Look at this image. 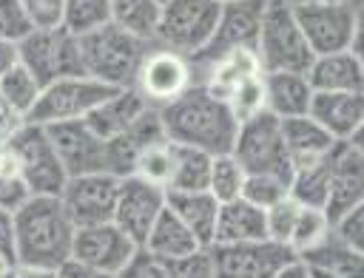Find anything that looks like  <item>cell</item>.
<instances>
[{"label": "cell", "instance_id": "816d5d0a", "mask_svg": "<svg viewBox=\"0 0 364 278\" xmlns=\"http://www.w3.org/2000/svg\"><path fill=\"white\" fill-rule=\"evenodd\" d=\"M290 6H313V3H353V0H287Z\"/></svg>", "mask_w": 364, "mask_h": 278}, {"label": "cell", "instance_id": "ba28073f", "mask_svg": "<svg viewBox=\"0 0 364 278\" xmlns=\"http://www.w3.org/2000/svg\"><path fill=\"white\" fill-rule=\"evenodd\" d=\"M9 145L17 156L20 176L31 196H60L63 193L68 173H65L43 125L20 122L9 133Z\"/></svg>", "mask_w": 364, "mask_h": 278}, {"label": "cell", "instance_id": "8992f818", "mask_svg": "<svg viewBox=\"0 0 364 278\" xmlns=\"http://www.w3.org/2000/svg\"><path fill=\"white\" fill-rule=\"evenodd\" d=\"M17 57H20V65L43 88L54 79L85 77L77 34H68L63 26H57V28H31L17 43Z\"/></svg>", "mask_w": 364, "mask_h": 278}, {"label": "cell", "instance_id": "83f0119b", "mask_svg": "<svg viewBox=\"0 0 364 278\" xmlns=\"http://www.w3.org/2000/svg\"><path fill=\"white\" fill-rule=\"evenodd\" d=\"M299 261L307 269H321V272H333V275H344V278H364V252L341 244L333 233L318 247L299 255Z\"/></svg>", "mask_w": 364, "mask_h": 278}, {"label": "cell", "instance_id": "681fc988", "mask_svg": "<svg viewBox=\"0 0 364 278\" xmlns=\"http://www.w3.org/2000/svg\"><path fill=\"white\" fill-rule=\"evenodd\" d=\"M273 278H310V272H307V267H304L299 258H293V261L284 264Z\"/></svg>", "mask_w": 364, "mask_h": 278}, {"label": "cell", "instance_id": "4316f807", "mask_svg": "<svg viewBox=\"0 0 364 278\" xmlns=\"http://www.w3.org/2000/svg\"><path fill=\"white\" fill-rule=\"evenodd\" d=\"M142 247H145L151 255L162 258V261H173V258H182V255L199 250L196 238L188 233V227H185L168 207L159 213V218H156L154 227L148 230Z\"/></svg>", "mask_w": 364, "mask_h": 278}, {"label": "cell", "instance_id": "5b68a950", "mask_svg": "<svg viewBox=\"0 0 364 278\" xmlns=\"http://www.w3.org/2000/svg\"><path fill=\"white\" fill-rule=\"evenodd\" d=\"M219 11L222 6L210 0H168L162 3L154 40L193 62L208 48L219 23Z\"/></svg>", "mask_w": 364, "mask_h": 278}, {"label": "cell", "instance_id": "8fae6325", "mask_svg": "<svg viewBox=\"0 0 364 278\" xmlns=\"http://www.w3.org/2000/svg\"><path fill=\"white\" fill-rule=\"evenodd\" d=\"M196 82V68L188 57L168 51V48H148L136 77H134V91L145 99L148 108H162L182 96L191 85Z\"/></svg>", "mask_w": 364, "mask_h": 278}, {"label": "cell", "instance_id": "7402d4cb", "mask_svg": "<svg viewBox=\"0 0 364 278\" xmlns=\"http://www.w3.org/2000/svg\"><path fill=\"white\" fill-rule=\"evenodd\" d=\"M262 82H264V111L267 113H273L276 119L307 116L313 88L304 74L276 71V74H262Z\"/></svg>", "mask_w": 364, "mask_h": 278}, {"label": "cell", "instance_id": "f35d334b", "mask_svg": "<svg viewBox=\"0 0 364 278\" xmlns=\"http://www.w3.org/2000/svg\"><path fill=\"white\" fill-rule=\"evenodd\" d=\"M299 201H293L290 196H284L282 201H276L273 207L264 210V233L270 241L287 247L290 241V233H293V224H296V216H299Z\"/></svg>", "mask_w": 364, "mask_h": 278}, {"label": "cell", "instance_id": "60d3db41", "mask_svg": "<svg viewBox=\"0 0 364 278\" xmlns=\"http://www.w3.org/2000/svg\"><path fill=\"white\" fill-rule=\"evenodd\" d=\"M117 278H168V261L151 255L145 247H136Z\"/></svg>", "mask_w": 364, "mask_h": 278}, {"label": "cell", "instance_id": "8d00e7d4", "mask_svg": "<svg viewBox=\"0 0 364 278\" xmlns=\"http://www.w3.org/2000/svg\"><path fill=\"white\" fill-rule=\"evenodd\" d=\"M225 105L230 111V116L239 122L245 119H253L264 111V82H262V74L259 77H250L245 79L242 85H236L228 96H225Z\"/></svg>", "mask_w": 364, "mask_h": 278}, {"label": "cell", "instance_id": "52a82bcc", "mask_svg": "<svg viewBox=\"0 0 364 278\" xmlns=\"http://www.w3.org/2000/svg\"><path fill=\"white\" fill-rule=\"evenodd\" d=\"M293 14L313 57L333 54V51H358L361 17L355 3L293 6Z\"/></svg>", "mask_w": 364, "mask_h": 278}, {"label": "cell", "instance_id": "1f68e13d", "mask_svg": "<svg viewBox=\"0 0 364 278\" xmlns=\"http://www.w3.org/2000/svg\"><path fill=\"white\" fill-rule=\"evenodd\" d=\"M327 235H330V218H327V213L318 210V207H299V216H296V224H293L287 250L299 258V255L310 252L313 247H318Z\"/></svg>", "mask_w": 364, "mask_h": 278}, {"label": "cell", "instance_id": "277c9868", "mask_svg": "<svg viewBox=\"0 0 364 278\" xmlns=\"http://www.w3.org/2000/svg\"><path fill=\"white\" fill-rule=\"evenodd\" d=\"M256 60L262 65V74L290 71L304 74L313 62V54L299 31L293 6L287 0H264L256 28Z\"/></svg>", "mask_w": 364, "mask_h": 278}, {"label": "cell", "instance_id": "f907efd6", "mask_svg": "<svg viewBox=\"0 0 364 278\" xmlns=\"http://www.w3.org/2000/svg\"><path fill=\"white\" fill-rule=\"evenodd\" d=\"M9 278H54L48 269H34V267H11Z\"/></svg>", "mask_w": 364, "mask_h": 278}, {"label": "cell", "instance_id": "9f6ffc18", "mask_svg": "<svg viewBox=\"0 0 364 278\" xmlns=\"http://www.w3.org/2000/svg\"><path fill=\"white\" fill-rule=\"evenodd\" d=\"M9 272H11V269H9ZM9 272H3V275H0V278H9Z\"/></svg>", "mask_w": 364, "mask_h": 278}, {"label": "cell", "instance_id": "7a4b0ae2", "mask_svg": "<svg viewBox=\"0 0 364 278\" xmlns=\"http://www.w3.org/2000/svg\"><path fill=\"white\" fill-rule=\"evenodd\" d=\"M74 230L60 196H28L14 210V267L54 272L71 258Z\"/></svg>", "mask_w": 364, "mask_h": 278}, {"label": "cell", "instance_id": "4fadbf2b", "mask_svg": "<svg viewBox=\"0 0 364 278\" xmlns=\"http://www.w3.org/2000/svg\"><path fill=\"white\" fill-rule=\"evenodd\" d=\"M117 190L119 179L108 173H82V176H68L60 201L74 221V227H91V224H105L114 218V204H117Z\"/></svg>", "mask_w": 364, "mask_h": 278}, {"label": "cell", "instance_id": "e575fe53", "mask_svg": "<svg viewBox=\"0 0 364 278\" xmlns=\"http://www.w3.org/2000/svg\"><path fill=\"white\" fill-rule=\"evenodd\" d=\"M245 170L242 165L230 156V153H219L210 159V173H208V193L225 204L242 196V184H245Z\"/></svg>", "mask_w": 364, "mask_h": 278}, {"label": "cell", "instance_id": "9a60e30c", "mask_svg": "<svg viewBox=\"0 0 364 278\" xmlns=\"http://www.w3.org/2000/svg\"><path fill=\"white\" fill-rule=\"evenodd\" d=\"M43 128L68 176L105 173V139H100L85 125V119H71V122H57V125H43Z\"/></svg>", "mask_w": 364, "mask_h": 278}, {"label": "cell", "instance_id": "bcb514c9", "mask_svg": "<svg viewBox=\"0 0 364 278\" xmlns=\"http://www.w3.org/2000/svg\"><path fill=\"white\" fill-rule=\"evenodd\" d=\"M54 278H114V275H108L102 269H94V267H88L77 258H68L65 264H60L54 269Z\"/></svg>", "mask_w": 364, "mask_h": 278}, {"label": "cell", "instance_id": "d6a6232c", "mask_svg": "<svg viewBox=\"0 0 364 278\" xmlns=\"http://www.w3.org/2000/svg\"><path fill=\"white\" fill-rule=\"evenodd\" d=\"M111 23V0H65L60 26L68 34H88L100 26Z\"/></svg>", "mask_w": 364, "mask_h": 278}, {"label": "cell", "instance_id": "603a6c76", "mask_svg": "<svg viewBox=\"0 0 364 278\" xmlns=\"http://www.w3.org/2000/svg\"><path fill=\"white\" fill-rule=\"evenodd\" d=\"M267 238L264 233V210L247 204L245 199H233L219 204L213 244H250ZM210 244V247H213Z\"/></svg>", "mask_w": 364, "mask_h": 278}, {"label": "cell", "instance_id": "c3c4849f", "mask_svg": "<svg viewBox=\"0 0 364 278\" xmlns=\"http://www.w3.org/2000/svg\"><path fill=\"white\" fill-rule=\"evenodd\" d=\"M17 125H20V119H17V116H14V113L6 108V102L0 99V142H3V139H6V136H9V133L17 128Z\"/></svg>", "mask_w": 364, "mask_h": 278}, {"label": "cell", "instance_id": "4dcf8cb0", "mask_svg": "<svg viewBox=\"0 0 364 278\" xmlns=\"http://www.w3.org/2000/svg\"><path fill=\"white\" fill-rule=\"evenodd\" d=\"M40 91H43V85H40L20 62H17L9 74L0 77V99L6 102V108H9L20 122H26V116L31 113V108H34Z\"/></svg>", "mask_w": 364, "mask_h": 278}, {"label": "cell", "instance_id": "6da1fadb", "mask_svg": "<svg viewBox=\"0 0 364 278\" xmlns=\"http://www.w3.org/2000/svg\"><path fill=\"white\" fill-rule=\"evenodd\" d=\"M159 125L168 142L199 148L210 156L230 153L236 136V119L225 99L213 96L202 82H193L182 96L156 108Z\"/></svg>", "mask_w": 364, "mask_h": 278}, {"label": "cell", "instance_id": "cb8c5ba5", "mask_svg": "<svg viewBox=\"0 0 364 278\" xmlns=\"http://www.w3.org/2000/svg\"><path fill=\"white\" fill-rule=\"evenodd\" d=\"M165 207L188 227V233L196 238L199 247H210L213 244V227H216L219 201L208 190L165 193Z\"/></svg>", "mask_w": 364, "mask_h": 278}, {"label": "cell", "instance_id": "836d02e7", "mask_svg": "<svg viewBox=\"0 0 364 278\" xmlns=\"http://www.w3.org/2000/svg\"><path fill=\"white\" fill-rule=\"evenodd\" d=\"M131 176L165 190L168 179H171V142L159 139V142L139 148V153L134 156V165H131Z\"/></svg>", "mask_w": 364, "mask_h": 278}, {"label": "cell", "instance_id": "ac0fdd59", "mask_svg": "<svg viewBox=\"0 0 364 278\" xmlns=\"http://www.w3.org/2000/svg\"><path fill=\"white\" fill-rule=\"evenodd\" d=\"M307 116L316 125H321L336 142L361 136V128H364V94L313 91Z\"/></svg>", "mask_w": 364, "mask_h": 278}, {"label": "cell", "instance_id": "74e56055", "mask_svg": "<svg viewBox=\"0 0 364 278\" xmlns=\"http://www.w3.org/2000/svg\"><path fill=\"white\" fill-rule=\"evenodd\" d=\"M284 196H287V182L284 179L267 176V173H247L239 199H245L247 204H253L259 210H267L276 201H282Z\"/></svg>", "mask_w": 364, "mask_h": 278}, {"label": "cell", "instance_id": "d590c367", "mask_svg": "<svg viewBox=\"0 0 364 278\" xmlns=\"http://www.w3.org/2000/svg\"><path fill=\"white\" fill-rule=\"evenodd\" d=\"M28 187L20 176V165H17V156L9 145V136L0 142V207L3 210H17L20 204H26L28 199Z\"/></svg>", "mask_w": 364, "mask_h": 278}, {"label": "cell", "instance_id": "d4e9b609", "mask_svg": "<svg viewBox=\"0 0 364 278\" xmlns=\"http://www.w3.org/2000/svg\"><path fill=\"white\" fill-rule=\"evenodd\" d=\"M259 74H262V65L256 60V51L253 48H236V51H228V54L210 60L205 65V74L196 82H202L213 96L225 99L236 85H242L245 79L259 77Z\"/></svg>", "mask_w": 364, "mask_h": 278}, {"label": "cell", "instance_id": "6f0895ef", "mask_svg": "<svg viewBox=\"0 0 364 278\" xmlns=\"http://www.w3.org/2000/svg\"><path fill=\"white\" fill-rule=\"evenodd\" d=\"M159 3H168V0H159Z\"/></svg>", "mask_w": 364, "mask_h": 278}, {"label": "cell", "instance_id": "44dd1931", "mask_svg": "<svg viewBox=\"0 0 364 278\" xmlns=\"http://www.w3.org/2000/svg\"><path fill=\"white\" fill-rule=\"evenodd\" d=\"M148 111L145 99L134 88H117L108 99H102L88 116L85 125L100 136V139H114L125 133L128 128L136 125V119Z\"/></svg>", "mask_w": 364, "mask_h": 278}, {"label": "cell", "instance_id": "b9f144b4", "mask_svg": "<svg viewBox=\"0 0 364 278\" xmlns=\"http://www.w3.org/2000/svg\"><path fill=\"white\" fill-rule=\"evenodd\" d=\"M31 31V23L20 6V0H0V40L20 43Z\"/></svg>", "mask_w": 364, "mask_h": 278}, {"label": "cell", "instance_id": "2e32d148", "mask_svg": "<svg viewBox=\"0 0 364 278\" xmlns=\"http://www.w3.org/2000/svg\"><path fill=\"white\" fill-rule=\"evenodd\" d=\"M134 250H136V244L114 221L77 227L74 241H71V258H77L94 269H102L114 278L125 267V261L134 255Z\"/></svg>", "mask_w": 364, "mask_h": 278}, {"label": "cell", "instance_id": "f1b7e54d", "mask_svg": "<svg viewBox=\"0 0 364 278\" xmlns=\"http://www.w3.org/2000/svg\"><path fill=\"white\" fill-rule=\"evenodd\" d=\"M159 11V0H111V23L142 43H151L156 37Z\"/></svg>", "mask_w": 364, "mask_h": 278}, {"label": "cell", "instance_id": "ffe728a7", "mask_svg": "<svg viewBox=\"0 0 364 278\" xmlns=\"http://www.w3.org/2000/svg\"><path fill=\"white\" fill-rule=\"evenodd\" d=\"M279 125H282V142H284V150H287L293 170L304 167V165L324 162L336 145V139L321 125H316L310 116L279 119Z\"/></svg>", "mask_w": 364, "mask_h": 278}, {"label": "cell", "instance_id": "5bb4252c", "mask_svg": "<svg viewBox=\"0 0 364 278\" xmlns=\"http://www.w3.org/2000/svg\"><path fill=\"white\" fill-rule=\"evenodd\" d=\"M165 210V190L154 187L136 176H125L119 179V190H117V204H114V224L136 244L142 247L148 230L154 227V221L159 218V213Z\"/></svg>", "mask_w": 364, "mask_h": 278}, {"label": "cell", "instance_id": "f546056e", "mask_svg": "<svg viewBox=\"0 0 364 278\" xmlns=\"http://www.w3.org/2000/svg\"><path fill=\"white\" fill-rule=\"evenodd\" d=\"M327 187H330V167H327V159H324V162H316V165L296 167L290 182H287V196L293 201H299L301 207L324 210Z\"/></svg>", "mask_w": 364, "mask_h": 278}, {"label": "cell", "instance_id": "db71d44e", "mask_svg": "<svg viewBox=\"0 0 364 278\" xmlns=\"http://www.w3.org/2000/svg\"><path fill=\"white\" fill-rule=\"evenodd\" d=\"M9 269H11V264H9V261L0 255V275H3V272H9Z\"/></svg>", "mask_w": 364, "mask_h": 278}, {"label": "cell", "instance_id": "9c48e42d", "mask_svg": "<svg viewBox=\"0 0 364 278\" xmlns=\"http://www.w3.org/2000/svg\"><path fill=\"white\" fill-rule=\"evenodd\" d=\"M230 156L242 165L245 173H267L284 182H290L293 176V165L282 142V125L267 111L236 125Z\"/></svg>", "mask_w": 364, "mask_h": 278}, {"label": "cell", "instance_id": "484cf974", "mask_svg": "<svg viewBox=\"0 0 364 278\" xmlns=\"http://www.w3.org/2000/svg\"><path fill=\"white\" fill-rule=\"evenodd\" d=\"M210 153L188 145L171 142V179L165 193H193L208 190V173H210Z\"/></svg>", "mask_w": 364, "mask_h": 278}, {"label": "cell", "instance_id": "3957f363", "mask_svg": "<svg viewBox=\"0 0 364 278\" xmlns=\"http://www.w3.org/2000/svg\"><path fill=\"white\" fill-rule=\"evenodd\" d=\"M77 43H80V60H82L85 77L108 88H131L136 68L148 51V43L131 37L114 23H105L88 34H80Z\"/></svg>", "mask_w": 364, "mask_h": 278}, {"label": "cell", "instance_id": "f5cc1de1", "mask_svg": "<svg viewBox=\"0 0 364 278\" xmlns=\"http://www.w3.org/2000/svg\"><path fill=\"white\" fill-rule=\"evenodd\" d=\"M310 278H344V275H333V272H321V269H307Z\"/></svg>", "mask_w": 364, "mask_h": 278}, {"label": "cell", "instance_id": "30bf717a", "mask_svg": "<svg viewBox=\"0 0 364 278\" xmlns=\"http://www.w3.org/2000/svg\"><path fill=\"white\" fill-rule=\"evenodd\" d=\"M117 88H108L91 77H65L48 82L26 122L34 125H57V122H71V119H85L102 99H108Z\"/></svg>", "mask_w": 364, "mask_h": 278}, {"label": "cell", "instance_id": "7dc6e473", "mask_svg": "<svg viewBox=\"0 0 364 278\" xmlns=\"http://www.w3.org/2000/svg\"><path fill=\"white\" fill-rule=\"evenodd\" d=\"M17 62H20V57H17V43L0 40V77H3V74H9Z\"/></svg>", "mask_w": 364, "mask_h": 278}, {"label": "cell", "instance_id": "f6af8a7d", "mask_svg": "<svg viewBox=\"0 0 364 278\" xmlns=\"http://www.w3.org/2000/svg\"><path fill=\"white\" fill-rule=\"evenodd\" d=\"M0 255L14 267V213L0 207Z\"/></svg>", "mask_w": 364, "mask_h": 278}, {"label": "cell", "instance_id": "7c38bea8", "mask_svg": "<svg viewBox=\"0 0 364 278\" xmlns=\"http://www.w3.org/2000/svg\"><path fill=\"white\" fill-rule=\"evenodd\" d=\"M213 278H273L284 264H290L296 255L270 241H250V244H213Z\"/></svg>", "mask_w": 364, "mask_h": 278}, {"label": "cell", "instance_id": "7bdbcfd3", "mask_svg": "<svg viewBox=\"0 0 364 278\" xmlns=\"http://www.w3.org/2000/svg\"><path fill=\"white\" fill-rule=\"evenodd\" d=\"M361 218H364V207H355V210L344 213L341 218L330 221V233H333L341 244H347V247L364 252V227H361Z\"/></svg>", "mask_w": 364, "mask_h": 278}, {"label": "cell", "instance_id": "e0dca14e", "mask_svg": "<svg viewBox=\"0 0 364 278\" xmlns=\"http://www.w3.org/2000/svg\"><path fill=\"white\" fill-rule=\"evenodd\" d=\"M262 6H264V0H239V3L222 6L216 31H213L208 48L193 60V65L196 62H210V60H216L228 51H236V48H253Z\"/></svg>", "mask_w": 364, "mask_h": 278}, {"label": "cell", "instance_id": "ab89813d", "mask_svg": "<svg viewBox=\"0 0 364 278\" xmlns=\"http://www.w3.org/2000/svg\"><path fill=\"white\" fill-rule=\"evenodd\" d=\"M168 278H213L210 247H199L182 258L168 261Z\"/></svg>", "mask_w": 364, "mask_h": 278}, {"label": "cell", "instance_id": "11a10c76", "mask_svg": "<svg viewBox=\"0 0 364 278\" xmlns=\"http://www.w3.org/2000/svg\"><path fill=\"white\" fill-rule=\"evenodd\" d=\"M210 3H216V6H230V3H239V0H210Z\"/></svg>", "mask_w": 364, "mask_h": 278}, {"label": "cell", "instance_id": "d6986e66", "mask_svg": "<svg viewBox=\"0 0 364 278\" xmlns=\"http://www.w3.org/2000/svg\"><path fill=\"white\" fill-rule=\"evenodd\" d=\"M313 91L327 94H361L364 88V62L361 51H333L318 54L304 71Z\"/></svg>", "mask_w": 364, "mask_h": 278}, {"label": "cell", "instance_id": "ee69618b", "mask_svg": "<svg viewBox=\"0 0 364 278\" xmlns=\"http://www.w3.org/2000/svg\"><path fill=\"white\" fill-rule=\"evenodd\" d=\"M63 3L65 0H20L31 28H57L63 20Z\"/></svg>", "mask_w": 364, "mask_h": 278}]
</instances>
